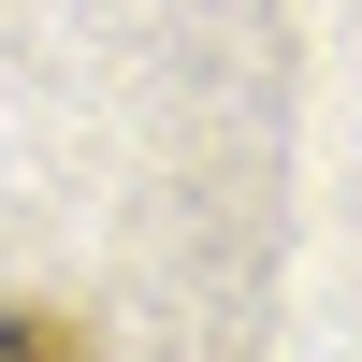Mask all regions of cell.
<instances>
[{"label":"cell","mask_w":362,"mask_h":362,"mask_svg":"<svg viewBox=\"0 0 362 362\" xmlns=\"http://www.w3.org/2000/svg\"><path fill=\"white\" fill-rule=\"evenodd\" d=\"M0 362H73V334H58V319H29V305H0Z\"/></svg>","instance_id":"obj_1"}]
</instances>
